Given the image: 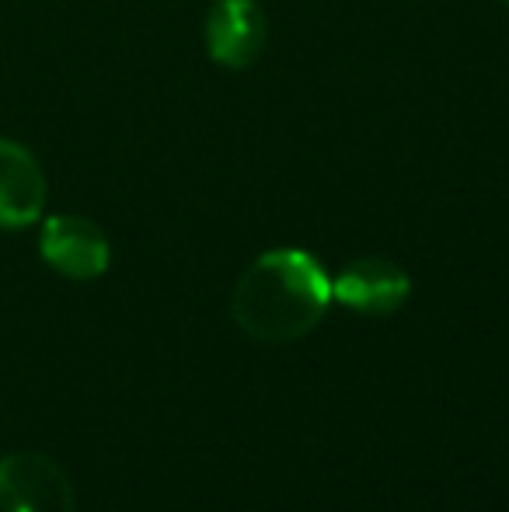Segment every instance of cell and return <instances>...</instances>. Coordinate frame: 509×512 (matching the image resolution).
I'll return each mask as SVG.
<instances>
[{
    "mask_svg": "<svg viewBox=\"0 0 509 512\" xmlns=\"http://www.w3.org/2000/svg\"><path fill=\"white\" fill-rule=\"evenodd\" d=\"M332 304V279L321 262L300 248L258 255L234 286V321L248 338L265 345L297 342L318 328Z\"/></svg>",
    "mask_w": 509,
    "mask_h": 512,
    "instance_id": "6da1fadb",
    "label": "cell"
},
{
    "mask_svg": "<svg viewBox=\"0 0 509 512\" xmlns=\"http://www.w3.org/2000/svg\"><path fill=\"white\" fill-rule=\"evenodd\" d=\"M0 512H77L67 471L46 453L0 457Z\"/></svg>",
    "mask_w": 509,
    "mask_h": 512,
    "instance_id": "7a4b0ae2",
    "label": "cell"
},
{
    "mask_svg": "<svg viewBox=\"0 0 509 512\" xmlns=\"http://www.w3.org/2000/svg\"><path fill=\"white\" fill-rule=\"evenodd\" d=\"M46 196V171L32 150L0 136V230H21L39 223Z\"/></svg>",
    "mask_w": 509,
    "mask_h": 512,
    "instance_id": "5b68a950",
    "label": "cell"
},
{
    "mask_svg": "<svg viewBox=\"0 0 509 512\" xmlns=\"http://www.w3.org/2000/svg\"><path fill=\"white\" fill-rule=\"evenodd\" d=\"M265 11L258 0H217L206 18V49L227 70L252 67L265 49Z\"/></svg>",
    "mask_w": 509,
    "mask_h": 512,
    "instance_id": "8992f818",
    "label": "cell"
},
{
    "mask_svg": "<svg viewBox=\"0 0 509 512\" xmlns=\"http://www.w3.org/2000/svg\"><path fill=\"white\" fill-rule=\"evenodd\" d=\"M506 4H509V0H506Z\"/></svg>",
    "mask_w": 509,
    "mask_h": 512,
    "instance_id": "52a82bcc",
    "label": "cell"
},
{
    "mask_svg": "<svg viewBox=\"0 0 509 512\" xmlns=\"http://www.w3.org/2000/svg\"><path fill=\"white\" fill-rule=\"evenodd\" d=\"M408 293H412V279L391 258H356L332 279V300L367 317H387L401 310Z\"/></svg>",
    "mask_w": 509,
    "mask_h": 512,
    "instance_id": "277c9868",
    "label": "cell"
},
{
    "mask_svg": "<svg viewBox=\"0 0 509 512\" xmlns=\"http://www.w3.org/2000/svg\"><path fill=\"white\" fill-rule=\"evenodd\" d=\"M39 255L49 269H56L67 279H77V283L105 276L112 262L109 237L102 234V227L70 213H56L42 223Z\"/></svg>",
    "mask_w": 509,
    "mask_h": 512,
    "instance_id": "3957f363",
    "label": "cell"
}]
</instances>
